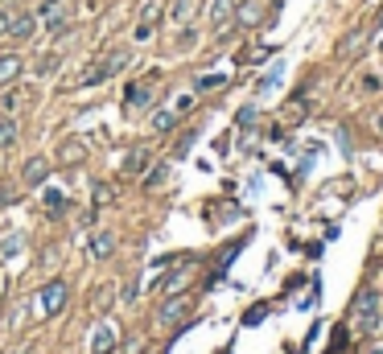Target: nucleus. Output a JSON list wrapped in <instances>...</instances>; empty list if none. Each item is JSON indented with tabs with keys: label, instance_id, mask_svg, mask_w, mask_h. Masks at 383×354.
<instances>
[{
	"label": "nucleus",
	"instance_id": "f257e3e1",
	"mask_svg": "<svg viewBox=\"0 0 383 354\" xmlns=\"http://www.w3.org/2000/svg\"><path fill=\"white\" fill-rule=\"evenodd\" d=\"M128 58H132V54H128L124 46L107 49V58H99L95 66H87V71H83V78H78V87H95L99 78H112V74H120L124 66H128Z\"/></svg>",
	"mask_w": 383,
	"mask_h": 354
},
{
	"label": "nucleus",
	"instance_id": "20e7f679",
	"mask_svg": "<svg viewBox=\"0 0 383 354\" xmlns=\"http://www.w3.org/2000/svg\"><path fill=\"white\" fill-rule=\"evenodd\" d=\"M206 17H211V29L223 37V33L235 25V0H211V13H206Z\"/></svg>",
	"mask_w": 383,
	"mask_h": 354
},
{
	"label": "nucleus",
	"instance_id": "bb28decb",
	"mask_svg": "<svg viewBox=\"0 0 383 354\" xmlns=\"http://www.w3.org/2000/svg\"><path fill=\"white\" fill-rule=\"evenodd\" d=\"M8 25H13V13H8V8H0V37H8Z\"/></svg>",
	"mask_w": 383,
	"mask_h": 354
},
{
	"label": "nucleus",
	"instance_id": "9b49d317",
	"mask_svg": "<svg viewBox=\"0 0 383 354\" xmlns=\"http://www.w3.org/2000/svg\"><path fill=\"white\" fill-rule=\"evenodd\" d=\"M235 21L247 25V29H256V25L264 21V8L256 4V0H243V4H235Z\"/></svg>",
	"mask_w": 383,
	"mask_h": 354
},
{
	"label": "nucleus",
	"instance_id": "5701e85b",
	"mask_svg": "<svg viewBox=\"0 0 383 354\" xmlns=\"http://www.w3.org/2000/svg\"><path fill=\"white\" fill-rule=\"evenodd\" d=\"M62 206H66V198H62L58 189H49V194H46V211L49 214H62Z\"/></svg>",
	"mask_w": 383,
	"mask_h": 354
},
{
	"label": "nucleus",
	"instance_id": "393cba45",
	"mask_svg": "<svg viewBox=\"0 0 383 354\" xmlns=\"http://www.w3.org/2000/svg\"><path fill=\"white\" fill-rule=\"evenodd\" d=\"M260 321H264V305L247 309V317H243V326H260Z\"/></svg>",
	"mask_w": 383,
	"mask_h": 354
},
{
	"label": "nucleus",
	"instance_id": "f8f14e48",
	"mask_svg": "<svg viewBox=\"0 0 383 354\" xmlns=\"http://www.w3.org/2000/svg\"><path fill=\"white\" fill-rule=\"evenodd\" d=\"M37 29V17L33 13H13V25H8V37H17V42H25L29 33Z\"/></svg>",
	"mask_w": 383,
	"mask_h": 354
},
{
	"label": "nucleus",
	"instance_id": "6ab92c4d",
	"mask_svg": "<svg viewBox=\"0 0 383 354\" xmlns=\"http://www.w3.org/2000/svg\"><path fill=\"white\" fill-rule=\"evenodd\" d=\"M363 42H367V29H359V33H350V37H346V42H342V46H338V49H342V54L350 58V54H355V49L363 46Z\"/></svg>",
	"mask_w": 383,
	"mask_h": 354
},
{
	"label": "nucleus",
	"instance_id": "423d86ee",
	"mask_svg": "<svg viewBox=\"0 0 383 354\" xmlns=\"http://www.w3.org/2000/svg\"><path fill=\"white\" fill-rule=\"evenodd\" d=\"M186 313H190V297H186V293H173L165 305H161V313H157V317H161V326H177Z\"/></svg>",
	"mask_w": 383,
	"mask_h": 354
},
{
	"label": "nucleus",
	"instance_id": "7c9ffc66",
	"mask_svg": "<svg viewBox=\"0 0 383 354\" xmlns=\"http://www.w3.org/2000/svg\"><path fill=\"white\" fill-rule=\"evenodd\" d=\"M375 21H379V25H383V8H379V13H375Z\"/></svg>",
	"mask_w": 383,
	"mask_h": 354
},
{
	"label": "nucleus",
	"instance_id": "c756f323",
	"mask_svg": "<svg viewBox=\"0 0 383 354\" xmlns=\"http://www.w3.org/2000/svg\"><path fill=\"white\" fill-rule=\"evenodd\" d=\"M367 354H383V342H379V346H371V350H367Z\"/></svg>",
	"mask_w": 383,
	"mask_h": 354
},
{
	"label": "nucleus",
	"instance_id": "4468645a",
	"mask_svg": "<svg viewBox=\"0 0 383 354\" xmlns=\"http://www.w3.org/2000/svg\"><path fill=\"white\" fill-rule=\"evenodd\" d=\"M112 252H116V235H112V231H99V235H91V256H95V260H107Z\"/></svg>",
	"mask_w": 383,
	"mask_h": 354
},
{
	"label": "nucleus",
	"instance_id": "9d476101",
	"mask_svg": "<svg viewBox=\"0 0 383 354\" xmlns=\"http://www.w3.org/2000/svg\"><path fill=\"white\" fill-rule=\"evenodd\" d=\"M87 157V144L78 141V136H71V141H62V148H58V161L62 165H78Z\"/></svg>",
	"mask_w": 383,
	"mask_h": 354
},
{
	"label": "nucleus",
	"instance_id": "cd10ccee",
	"mask_svg": "<svg viewBox=\"0 0 383 354\" xmlns=\"http://www.w3.org/2000/svg\"><path fill=\"white\" fill-rule=\"evenodd\" d=\"M58 62H62V58H58V54H49V58L42 62V66H37V71H42V74H49V71H58Z\"/></svg>",
	"mask_w": 383,
	"mask_h": 354
},
{
	"label": "nucleus",
	"instance_id": "0eeeda50",
	"mask_svg": "<svg viewBox=\"0 0 383 354\" xmlns=\"http://www.w3.org/2000/svg\"><path fill=\"white\" fill-rule=\"evenodd\" d=\"M116 350V330L107 326V321H99L95 330H91V342H87V354H112Z\"/></svg>",
	"mask_w": 383,
	"mask_h": 354
},
{
	"label": "nucleus",
	"instance_id": "39448f33",
	"mask_svg": "<svg viewBox=\"0 0 383 354\" xmlns=\"http://www.w3.org/2000/svg\"><path fill=\"white\" fill-rule=\"evenodd\" d=\"M46 177H49V161H46V157H29V161L21 165V186L37 189V186H46Z\"/></svg>",
	"mask_w": 383,
	"mask_h": 354
},
{
	"label": "nucleus",
	"instance_id": "a211bd4d",
	"mask_svg": "<svg viewBox=\"0 0 383 354\" xmlns=\"http://www.w3.org/2000/svg\"><path fill=\"white\" fill-rule=\"evenodd\" d=\"M165 177H169V165H157L148 177H144V189H161L165 186Z\"/></svg>",
	"mask_w": 383,
	"mask_h": 354
},
{
	"label": "nucleus",
	"instance_id": "412c9836",
	"mask_svg": "<svg viewBox=\"0 0 383 354\" xmlns=\"http://www.w3.org/2000/svg\"><path fill=\"white\" fill-rule=\"evenodd\" d=\"M301 119H305V103H301V99H293V103H288V112H285V124H301Z\"/></svg>",
	"mask_w": 383,
	"mask_h": 354
},
{
	"label": "nucleus",
	"instance_id": "b1692460",
	"mask_svg": "<svg viewBox=\"0 0 383 354\" xmlns=\"http://www.w3.org/2000/svg\"><path fill=\"white\" fill-rule=\"evenodd\" d=\"M0 247H4V256H17V252L25 247V235H8L4 243H0Z\"/></svg>",
	"mask_w": 383,
	"mask_h": 354
},
{
	"label": "nucleus",
	"instance_id": "f03ea898",
	"mask_svg": "<svg viewBox=\"0 0 383 354\" xmlns=\"http://www.w3.org/2000/svg\"><path fill=\"white\" fill-rule=\"evenodd\" d=\"M355 321H359L363 334L379 330V321H383V297L375 293V288H363L359 297H355Z\"/></svg>",
	"mask_w": 383,
	"mask_h": 354
},
{
	"label": "nucleus",
	"instance_id": "c85d7f7f",
	"mask_svg": "<svg viewBox=\"0 0 383 354\" xmlns=\"http://www.w3.org/2000/svg\"><path fill=\"white\" fill-rule=\"evenodd\" d=\"M103 202H112V189H107V186H95V206H103Z\"/></svg>",
	"mask_w": 383,
	"mask_h": 354
},
{
	"label": "nucleus",
	"instance_id": "ddd939ff",
	"mask_svg": "<svg viewBox=\"0 0 383 354\" xmlns=\"http://www.w3.org/2000/svg\"><path fill=\"white\" fill-rule=\"evenodd\" d=\"M148 161H153V153H148V148H132V153L124 157V173H128V177H136V173L148 169Z\"/></svg>",
	"mask_w": 383,
	"mask_h": 354
},
{
	"label": "nucleus",
	"instance_id": "dca6fc26",
	"mask_svg": "<svg viewBox=\"0 0 383 354\" xmlns=\"http://www.w3.org/2000/svg\"><path fill=\"white\" fill-rule=\"evenodd\" d=\"M173 124H177V112H169V107L153 112V132H173Z\"/></svg>",
	"mask_w": 383,
	"mask_h": 354
},
{
	"label": "nucleus",
	"instance_id": "4be33fe9",
	"mask_svg": "<svg viewBox=\"0 0 383 354\" xmlns=\"http://www.w3.org/2000/svg\"><path fill=\"white\" fill-rule=\"evenodd\" d=\"M218 87H227L223 74H206V78H198V91H218Z\"/></svg>",
	"mask_w": 383,
	"mask_h": 354
},
{
	"label": "nucleus",
	"instance_id": "f3484780",
	"mask_svg": "<svg viewBox=\"0 0 383 354\" xmlns=\"http://www.w3.org/2000/svg\"><path fill=\"white\" fill-rule=\"evenodd\" d=\"M17 144V119H0V148Z\"/></svg>",
	"mask_w": 383,
	"mask_h": 354
},
{
	"label": "nucleus",
	"instance_id": "aec40b11",
	"mask_svg": "<svg viewBox=\"0 0 383 354\" xmlns=\"http://www.w3.org/2000/svg\"><path fill=\"white\" fill-rule=\"evenodd\" d=\"M256 119H260V112H256V107L247 103V107H240V116H235V124H240V128H256Z\"/></svg>",
	"mask_w": 383,
	"mask_h": 354
},
{
	"label": "nucleus",
	"instance_id": "7ed1b4c3",
	"mask_svg": "<svg viewBox=\"0 0 383 354\" xmlns=\"http://www.w3.org/2000/svg\"><path fill=\"white\" fill-rule=\"evenodd\" d=\"M66 297H71V284L54 276V281L42 284V293H37V305H42V313H46V317H58V313L66 309Z\"/></svg>",
	"mask_w": 383,
	"mask_h": 354
},
{
	"label": "nucleus",
	"instance_id": "1a4fd4ad",
	"mask_svg": "<svg viewBox=\"0 0 383 354\" xmlns=\"http://www.w3.org/2000/svg\"><path fill=\"white\" fill-rule=\"evenodd\" d=\"M25 71L21 54H0V87H8V83H17Z\"/></svg>",
	"mask_w": 383,
	"mask_h": 354
},
{
	"label": "nucleus",
	"instance_id": "6e6552de",
	"mask_svg": "<svg viewBox=\"0 0 383 354\" xmlns=\"http://www.w3.org/2000/svg\"><path fill=\"white\" fill-rule=\"evenodd\" d=\"M148 99H153V78L132 83V87L124 91V107H148Z\"/></svg>",
	"mask_w": 383,
	"mask_h": 354
},
{
	"label": "nucleus",
	"instance_id": "a878e982",
	"mask_svg": "<svg viewBox=\"0 0 383 354\" xmlns=\"http://www.w3.org/2000/svg\"><path fill=\"white\" fill-rule=\"evenodd\" d=\"M194 148V132H186V136H182V141H177V153H173V157H186V153H190Z\"/></svg>",
	"mask_w": 383,
	"mask_h": 354
},
{
	"label": "nucleus",
	"instance_id": "2eb2a0df",
	"mask_svg": "<svg viewBox=\"0 0 383 354\" xmlns=\"http://www.w3.org/2000/svg\"><path fill=\"white\" fill-rule=\"evenodd\" d=\"M194 8H198V0H173V4H169V21L186 25L194 17Z\"/></svg>",
	"mask_w": 383,
	"mask_h": 354
}]
</instances>
